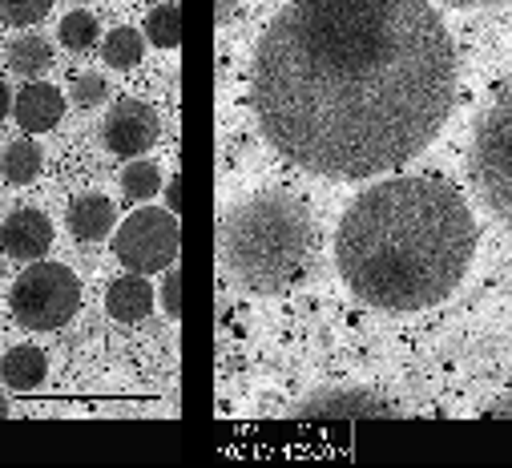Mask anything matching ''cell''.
I'll use <instances>...</instances> for the list:
<instances>
[{
  "label": "cell",
  "mask_w": 512,
  "mask_h": 468,
  "mask_svg": "<svg viewBox=\"0 0 512 468\" xmlns=\"http://www.w3.org/2000/svg\"><path fill=\"white\" fill-rule=\"evenodd\" d=\"M250 101L287 162L363 182L440 134L456 45L428 0H291L254 49Z\"/></svg>",
  "instance_id": "obj_1"
},
{
  "label": "cell",
  "mask_w": 512,
  "mask_h": 468,
  "mask_svg": "<svg viewBox=\"0 0 512 468\" xmlns=\"http://www.w3.org/2000/svg\"><path fill=\"white\" fill-rule=\"evenodd\" d=\"M476 255V218L440 178H388L355 194L335 230L343 283L375 311L444 303Z\"/></svg>",
  "instance_id": "obj_2"
},
{
  "label": "cell",
  "mask_w": 512,
  "mask_h": 468,
  "mask_svg": "<svg viewBox=\"0 0 512 468\" xmlns=\"http://www.w3.org/2000/svg\"><path fill=\"white\" fill-rule=\"evenodd\" d=\"M315 239L311 210L283 190L250 194L222 214L218 263L250 295H275L299 279Z\"/></svg>",
  "instance_id": "obj_3"
},
{
  "label": "cell",
  "mask_w": 512,
  "mask_h": 468,
  "mask_svg": "<svg viewBox=\"0 0 512 468\" xmlns=\"http://www.w3.org/2000/svg\"><path fill=\"white\" fill-rule=\"evenodd\" d=\"M468 178L488 214L512 230V81L480 117L468 154Z\"/></svg>",
  "instance_id": "obj_4"
},
{
  "label": "cell",
  "mask_w": 512,
  "mask_h": 468,
  "mask_svg": "<svg viewBox=\"0 0 512 468\" xmlns=\"http://www.w3.org/2000/svg\"><path fill=\"white\" fill-rule=\"evenodd\" d=\"M13 319L25 331H57L81 307V283L65 263H33L9 295Z\"/></svg>",
  "instance_id": "obj_5"
},
{
  "label": "cell",
  "mask_w": 512,
  "mask_h": 468,
  "mask_svg": "<svg viewBox=\"0 0 512 468\" xmlns=\"http://www.w3.org/2000/svg\"><path fill=\"white\" fill-rule=\"evenodd\" d=\"M178 243H182V226L174 210L162 206H142L113 230V255L121 267L130 271H166L178 259Z\"/></svg>",
  "instance_id": "obj_6"
},
{
  "label": "cell",
  "mask_w": 512,
  "mask_h": 468,
  "mask_svg": "<svg viewBox=\"0 0 512 468\" xmlns=\"http://www.w3.org/2000/svg\"><path fill=\"white\" fill-rule=\"evenodd\" d=\"M162 138V122H158V109L138 101V97H121L113 101V109L105 113V126H101V142L109 146V154L117 158H142L150 146H158Z\"/></svg>",
  "instance_id": "obj_7"
},
{
  "label": "cell",
  "mask_w": 512,
  "mask_h": 468,
  "mask_svg": "<svg viewBox=\"0 0 512 468\" xmlns=\"http://www.w3.org/2000/svg\"><path fill=\"white\" fill-rule=\"evenodd\" d=\"M299 416L303 420H383V416H396V408L355 388H327V392H311L299 404Z\"/></svg>",
  "instance_id": "obj_8"
},
{
  "label": "cell",
  "mask_w": 512,
  "mask_h": 468,
  "mask_svg": "<svg viewBox=\"0 0 512 468\" xmlns=\"http://www.w3.org/2000/svg\"><path fill=\"white\" fill-rule=\"evenodd\" d=\"M53 247V222L41 214V210H13L5 222H0V251L9 259H21V263H37L45 251Z\"/></svg>",
  "instance_id": "obj_9"
},
{
  "label": "cell",
  "mask_w": 512,
  "mask_h": 468,
  "mask_svg": "<svg viewBox=\"0 0 512 468\" xmlns=\"http://www.w3.org/2000/svg\"><path fill=\"white\" fill-rule=\"evenodd\" d=\"M61 113H65V97L57 85L49 81H29L17 97H13V117H17V126L25 134H49L57 122H61Z\"/></svg>",
  "instance_id": "obj_10"
},
{
  "label": "cell",
  "mask_w": 512,
  "mask_h": 468,
  "mask_svg": "<svg viewBox=\"0 0 512 468\" xmlns=\"http://www.w3.org/2000/svg\"><path fill=\"white\" fill-rule=\"evenodd\" d=\"M154 303H158V295H154V287H150V279L142 271L113 279L109 291H105V311L117 323H142L154 311Z\"/></svg>",
  "instance_id": "obj_11"
},
{
  "label": "cell",
  "mask_w": 512,
  "mask_h": 468,
  "mask_svg": "<svg viewBox=\"0 0 512 468\" xmlns=\"http://www.w3.org/2000/svg\"><path fill=\"white\" fill-rule=\"evenodd\" d=\"M65 226L77 243H101L113 230V202L105 194H81V198H73Z\"/></svg>",
  "instance_id": "obj_12"
},
{
  "label": "cell",
  "mask_w": 512,
  "mask_h": 468,
  "mask_svg": "<svg viewBox=\"0 0 512 468\" xmlns=\"http://www.w3.org/2000/svg\"><path fill=\"white\" fill-rule=\"evenodd\" d=\"M49 364H45V351L33 347V343H17L0 356V380H5L13 392H33L41 388Z\"/></svg>",
  "instance_id": "obj_13"
},
{
  "label": "cell",
  "mask_w": 512,
  "mask_h": 468,
  "mask_svg": "<svg viewBox=\"0 0 512 468\" xmlns=\"http://www.w3.org/2000/svg\"><path fill=\"white\" fill-rule=\"evenodd\" d=\"M41 166H45V150L33 142V134L21 138V142H9L5 150H0V178H5L9 186H29V182H37Z\"/></svg>",
  "instance_id": "obj_14"
},
{
  "label": "cell",
  "mask_w": 512,
  "mask_h": 468,
  "mask_svg": "<svg viewBox=\"0 0 512 468\" xmlns=\"http://www.w3.org/2000/svg\"><path fill=\"white\" fill-rule=\"evenodd\" d=\"M5 53H9V69L21 73V77H41V73L53 65V45H49V37H41V33H21V37H13V41L5 45Z\"/></svg>",
  "instance_id": "obj_15"
},
{
  "label": "cell",
  "mask_w": 512,
  "mask_h": 468,
  "mask_svg": "<svg viewBox=\"0 0 512 468\" xmlns=\"http://www.w3.org/2000/svg\"><path fill=\"white\" fill-rule=\"evenodd\" d=\"M101 57H105L109 69H134V65H142V57H146V33H138L130 25L105 33Z\"/></svg>",
  "instance_id": "obj_16"
},
{
  "label": "cell",
  "mask_w": 512,
  "mask_h": 468,
  "mask_svg": "<svg viewBox=\"0 0 512 468\" xmlns=\"http://www.w3.org/2000/svg\"><path fill=\"white\" fill-rule=\"evenodd\" d=\"M142 33L158 49H178L182 45V9L174 5V0H166V5H154L146 13V29Z\"/></svg>",
  "instance_id": "obj_17"
},
{
  "label": "cell",
  "mask_w": 512,
  "mask_h": 468,
  "mask_svg": "<svg viewBox=\"0 0 512 468\" xmlns=\"http://www.w3.org/2000/svg\"><path fill=\"white\" fill-rule=\"evenodd\" d=\"M57 37H61L65 49H73V53H89V49L97 45V37H101V25H97V17H93L89 9H73V13H65Z\"/></svg>",
  "instance_id": "obj_18"
},
{
  "label": "cell",
  "mask_w": 512,
  "mask_h": 468,
  "mask_svg": "<svg viewBox=\"0 0 512 468\" xmlns=\"http://www.w3.org/2000/svg\"><path fill=\"white\" fill-rule=\"evenodd\" d=\"M162 190V166L154 162H130L121 174V194L130 202H150Z\"/></svg>",
  "instance_id": "obj_19"
},
{
  "label": "cell",
  "mask_w": 512,
  "mask_h": 468,
  "mask_svg": "<svg viewBox=\"0 0 512 468\" xmlns=\"http://www.w3.org/2000/svg\"><path fill=\"white\" fill-rule=\"evenodd\" d=\"M57 0H0V25L13 29H33L37 21H45L53 13Z\"/></svg>",
  "instance_id": "obj_20"
},
{
  "label": "cell",
  "mask_w": 512,
  "mask_h": 468,
  "mask_svg": "<svg viewBox=\"0 0 512 468\" xmlns=\"http://www.w3.org/2000/svg\"><path fill=\"white\" fill-rule=\"evenodd\" d=\"M69 97H73V105L93 109V105H101V101L109 97V81H105L101 73H77V77H73Z\"/></svg>",
  "instance_id": "obj_21"
},
{
  "label": "cell",
  "mask_w": 512,
  "mask_h": 468,
  "mask_svg": "<svg viewBox=\"0 0 512 468\" xmlns=\"http://www.w3.org/2000/svg\"><path fill=\"white\" fill-rule=\"evenodd\" d=\"M162 307H166L170 319L182 315V275L170 271V267H166V283H162Z\"/></svg>",
  "instance_id": "obj_22"
},
{
  "label": "cell",
  "mask_w": 512,
  "mask_h": 468,
  "mask_svg": "<svg viewBox=\"0 0 512 468\" xmlns=\"http://www.w3.org/2000/svg\"><path fill=\"white\" fill-rule=\"evenodd\" d=\"M484 416H492V420H512V392L496 396V400L484 408Z\"/></svg>",
  "instance_id": "obj_23"
},
{
  "label": "cell",
  "mask_w": 512,
  "mask_h": 468,
  "mask_svg": "<svg viewBox=\"0 0 512 468\" xmlns=\"http://www.w3.org/2000/svg\"><path fill=\"white\" fill-rule=\"evenodd\" d=\"M178 206H182V182H178V178H170V186H166V210H174V214H178Z\"/></svg>",
  "instance_id": "obj_24"
},
{
  "label": "cell",
  "mask_w": 512,
  "mask_h": 468,
  "mask_svg": "<svg viewBox=\"0 0 512 468\" xmlns=\"http://www.w3.org/2000/svg\"><path fill=\"white\" fill-rule=\"evenodd\" d=\"M13 113V93H9V85L0 81V122H5V117Z\"/></svg>",
  "instance_id": "obj_25"
},
{
  "label": "cell",
  "mask_w": 512,
  "mask_h": 468,
  "mask_svg": "<svg viewBox=\"0 0 512 468\" xmlns=\"http://www.w3.org/2000/svg\"><path fill=\"white\" fill-rule=\"evenodd\" d=\"M234 9H238V0H218V25H226L234 17Z\"/></svg>",
  "instance_id": "obj_26"
},
{
  "label": "cell",
  "mask_w": 512,
  "mask_h": 468,
  "mask_svg": "<svg viewBox=\"0 0 512 468\" xmlns=\"http://www.w3.org/2000/svg\"><path fill=\"white\" fill-rule=\"evenodd\" d=\"M5 416H9V400H5V396H0V420H5Z\"/></svg>",
  "instance_id": "obj_27"
},
{
  "label": "cell",
  "mask_w": 512,
  "mask_h": 468,
  "mask_svg": "<svg viewBox=\"0 0 512 468\" xmlns=\"http://www.w3.org/2000/svg\"><path fill=\"white\" fill-rule=\"evenodd\" d=\"M452 5H484V0H452Z\"/></svg>",
  "instance_id": "obj_28"
}]
</instances>
